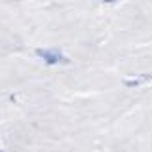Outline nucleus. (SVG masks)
Here are the masks:
<instances>
[{
	"instance_id": "2",
	"label": "nucleus",
	"mask_w": 152,
	"mask_h": 152,
	"mask_svg": "<svg viewBox=\"0 0 152 152\" xmlns=\"http://www.w3.org/2000/svg\"><path fill=\"white\" fill-rule=\"evenodd\" d=\"M103 2H104V4H108V2H116V0H103Z\"/></svg>"
},
{
	"instance_id": "1",
	"label": "nucleus",
	"mask_w": 152,
	"mask_h": 152,
	"mask_svg": "<svg viewBox=\"0 0 152 152\" xmlns=\"http://www.w3.org/2000/svg\"><path fill=\"white\" fill-rule=\"evenodd\" d=\"M36 53L40 55V57H42V59L46 61L48 65H55V63H65V61H66V59H65V57L61 55V53H59V51H57V50H38Z\"/></svg>"
}]
</instances>
